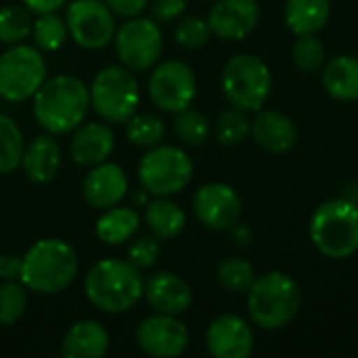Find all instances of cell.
<instances>
[{"instance_id": "4316f807", "label": "cell", "mask_w": 358, "mask_h": 358, "mask_svg": "<svg viewBox=\"0 0 358 358\" xmlns=\"http://www.w3.org/2000/svg\"><path fill=\"white\" fill-rule=\"evenodd\" d=\"M25 141L17 122L0 113V176L15 172L21 166Z\"/></svg>"}, {"instance_id": "8d00e7d4", "label": "cell", "mask_w": 358, "mask_h": 358, "mask_svg": "<svg viewBox=\"0 0 358 358\" xmlns=\"http://www.w3.org/2000/svg\"><path fill=\"white\" fill-rule=\"evenodd\" d=\"M159 256H162V245H159V239L153 235H143L134 239L126 252V260L132 262L141 273L153 268L159 262Z\"/></svg>"}, {"instance_id": "d6986e66", "label": "cell", "mask_w": 358, "mask_h": 358, "mask_svg": "<svg viewBox=\"0 0 358 358\" xmlns=\"http://www.w3.org/2000/svg\"><path fill=\"white\" fill-rule=\"evenodd\" d=\"M115 149V134L107 122L80 124L69 138V157L82 168H92L111 157Z\"/></svg>"}, {"instance_id": "30bf717a", "label": "cell", "mask_w": 358, "mask_h": 358, "mask_svg": "<svg viewBox=\"0 0 358 358\" xmlns=\"http://www.w3.org/2000/svg\"><path fill=\"white\" fill-rule=\"evenodd\" d=\"M113 46L124 67L130 71H147L164 52V34L155 19L136 15L115 29Z\"/></svg>"}, {"instance_id": "8992f818", "label": "cell", "mask_w": 358, "mask_h": 358, "mask_svg": "<svg viewBox=\"0 0 358 358\" xmlns=\"http://www.w3.org/2000/svg\"><path fill=\"white\" fill-rule=\"evenodd\" d=\"M224 99L248 113L260 111L273 90V73L258 55L241 52L227 61L220 76Z\"/></svg>"}, {"instance_id": "3957f363", "label": "cell", "mask_w": 358, "mask_h": 358, "mask_svg": "<svg viewBox=\"0 0 358 358\" xmlns=\"http://www.w3.org/2000/svg\"><path fill=\"white\" fill-rule=\"evenodd\" d=\"M80 260L76 250L57 237L40 239L23 254L21 283L38 296H57L78 277Z\"/></svg>"}, {"instance_id": "5bb4252c", "label": "cell", "mask_w": 358, "mask_h": 358, "mask_svg": "<svg viewBox=\"0 0 358 358\" xmlns=\"http://www.w3.org/2000/svg\"><path fill=\"white\" fill-rule=\"evenodd\" d=\"M193 212L210 231H231L243 214L239 193L227 182H206L193 195Z\"/></svg>"}, {"instance_id": "4dcf8cb0", "label": "cell", "mask_w": 358, "mask_h": 358, "mask_svg": "<svg viewBox=\"0 0 358 358\" xmlns=\"http://www.w3.org/2000/svg\"><path fill=\"white\" fill-rule=\"evenodd\" d=\"M216 279L222 289L231 294H248L252 283L256 281L254 264L245 258H224L216 268Z\"/></svg>"}, {"instance_id": "7c38bea8", "label": "cell", "mask_w": 358, "mask_h": 358, "mask_svg": "<svg viewBox=\"0 0 358 358\" xmlns=\"http://www.w3.org/2000/svg\"><path fill=\"white\" fill-rule=\"evenodd\" d=\"M69 38L84 50H101L113 42L115 13L105 0H73L65 15Z\"/></svg>"}, {"instance_id": "74e56055", "label": "cell", "mask_w": 358, "mask_h": 358, "mask_svg": "<svg viewBox=\"0 0 358 358\" xmlns=\"http://www.w3.org/2000/svg\"><path fill=\"white\" fill-rule=\"evenodd\" d=\"M189 6V0H149V13L151 19L157 23H170L178 21Z\"/></svg>"}, {"instance_id": "83f0119b", "label": "cell", "mask_w": 358, "mask_h": 358, "mask_svg": "<svg viewBox=\"0 0 358 358\" xmlns=\"http://www.w3.org/2000/svg\"><path fill=\"white\" fill-rule=\"evenodd\" d=\"M31 27H34V19L29 8L17 4H8L0 8V44L13 46L25 42L31 36Z\"/></svg>"}, {"instance_id": "836d02e7", "label": "cell", "mask_w": 358, "mask_h": 358, "mask_svg": "<svg viewBox=\"0 0 358 358\" xmlns=\"http://www.w3.org/2000/svg\"><path fill=\"white\" fill-rule=\"evenodd\" d=\"M27 308V287L21 281H0V327L15 325Z\"/></svg>"}, {"instance_id": "5b68a950", "label": "cell", "mask_w": 358, "mask_h": 358, "mask_svg": "<svg viewBox=\"0 0 358 358\" xmlns=\"http://www.w3.org/2000/svg\"><path fill=\"white\" fill-rule=\"evenodd\" d=\"M308 235L319 254L329 260H346L358 252V206L336 197L317 206L308 222Z\"/></svg>"}, {"instance_id": "8fae6325", "label": "cell", "mask_w": 358, "mask_h": 358, "mask_svg": "<svg viewBox=\"0 0 358 358\" xmlns=\"http://www.w3.org/2000/svg\"><path fill=\"white\" fill-rule=\"evenodd\" d=\"M151 103L166 113H178L195 101L197 78L193 69L180 59L157 61L147 80Z\"/></svg>"}, {"instance_id": "2e32d148", "label": "cell", "mask_w": 358, "mask_h": 358, "mask_svg": "<svg viewBox=\"0 0 358 358\" xmlns=\"http://www.w3.org/2000/svg\"><path fill=\"white\" fill-rule=\"evenodd\" d=\"M260 23L258 0H216L208 15L212 36L237 42L248 38Z\"/></svg>"}, {"instance_id": "6da1fadb", "label": "cell", "mask_w": 358, "mask_h": 358, "mask_svg": "<svg viewBox=\"0 0 358 358\" xmlns=\"http://www.w3.org/2000/svg\"><path fill=\"white\" fill-rule=\"evenodd\" d=\"M88 111L90 90L84 80L73 73L46 78L34 94V120L52 136L71 134L80 124H84Z\"/></svg>"}, {"instance_id": "ba28073f", "label": "cell", "mask_w": 358, "mask_h": 358, "mask_svg": "<svg viewBox=\"0 0 358 358\" xmlns=\"http://www.w3.org/2000/svg\"><path fill=\"white\" fill-rule=\"evenodd\" d=\"M193 170V159L182 147L159 143L141 157L136 176L151 197H172L189 187Z\"/></svg>"}, {"instance_id": "e0dca14e", "label": "cell", "mask_w": 358, "mask_h": 358, "mask_svg": "<svg viewBox=\"0 0 358 358\" xmlns=\"http://www.w3.org/2000/svg\"><path fill=\"white\" fill-rule=\"evenodd\" d=\"M128 195V176L122 166L113 162H103L92 166L82 180V197L84 201L103 212L124 201Z\"/></svg>"}, {"instance_id": "d6a6232c", "label": "cell", "mask_w": 358, "mask_h": 358, "mask_svg": "<svg viewBox=\"0 0 358 358\" xmlns=\"http://www.w3.org/2000/svg\"><path fill=\"white\" fill-rule=\"evenodd\" d=\"M174 134L187 147H201L210 136V122L197 109H182L174 113Z\"/></svg>"}, {"instance_id": "cb8c5ba5", "label": "cell", "mask_w": 358, "mask_h": 358, "mask_svg": "<svg viewBox=\"0 0 358 358\" xmlns=\"http://www.w3.org/2000/svg\"><path fill=\"white\" fill-rule=\"evenodd\" d=\"M143 220L151 231V235L157 237L159 241L176 239L187 227L185 210L170 197H155L153 201H147Z\"/></svg>"}, {"instance_id": "9a60e30c", "label": "cell", "mask_w": 358, "mask_h": 358, "mask_svg": "<svg viewBox=\"0 0 358 358\" xmlns=\"http://www.w3.org/2000/svg\"><path fill=\"white\" fill-rule=\"evenodd\" d=\"M206 348L214 358H248L254 350L252 325L239 315H220L208 325Z\"/></svg>"}, {"instance_id": "52a82bcc", "label": "cell", "mask_w": 358, "mask_h": 358, "mask_svg": "<svg viewBox=\"0 0 358 358\" xmlns=\"http://www.w3.org/2000/svg\"><path fill=\"white\" fill-rule=\"evenodd\" d=\"M92 111L107 124H126L141 103V88L134 71L124 65L99 69L88 86Z\"/></svg>"}, {"instance_id": "7402d4cb", "label": "cell", "mask_w": 358, "mask_h": 358, "mask_svg": "<svg viewBox=\"0 0 358 358\" xmlns=\"http://www.w3.org/2000/svg\"><path fill=\"white\" fill-rule=\"evenodd\" d=\"M111 338L109 331L92 319L76 321L63 342H61V357L65 358H103L109 352Z\"/></svg>"}, {"instance_id": "f1b7e54d", "label": "cell", "mask_w": 358, "mask_h": 358, "mask_svg": "<svg viewBox=\"0 0 358 358\" xmlns=\"http://www.w3.org/2000/svg\"><path fill=\"white\" fill-rule=\"evenodd\" d=\"M126 138L130 145L141 149H151L159 145L166 136V124L151 113H134L126 124Z\"/></svg>"}, {"instance_id": "d590c367", "label": "cell", "mask_w": 358, "mask_h": 358, "mask_svg": "<svg viewBox=\"0 0 358 358\" xmlns=\"http://www.w3.org/2000/svg\"><path fill=\"white\" fill-rule=\"evenodd\" d=\"M210 36H212V29L208 25V19L189 15V17H180L176 21L174 40L178 46H182L187 50H197V48L206 46Z\"/></svg>"}, {"instance_id": "4fadbf2b", "label": "cell", "mask_w": 358, "mask_h": 358, "mask_svg": "<svg viewBox=\"0 0 358 358\" xmlns=\"http://www.w3.org/2000/svg\"><path fill=\"white\" fill-rule=\"evenodd\" d=\"M134 340L147 357L176 358L189 348V329L178 317L155 313L138 323Z\"/></svg>"}, {"instance_id": "ac0fdd59", "label": "cell", "mask_w": 358, "mask_h": 358, "mask_svg": "<svg viewBox=\"0 0 358 358\" xmlns=\"http://www.w3.org/2000/svg\"><path fill=\"white\" fill-rule=\"evenodd\" d=\"M143 298L155 313L180 317L193 304V289L180 275L159 271L145 281Z\"/></svg>"}, {"instance_id": "f35d334b", "label": "cell", "mask_w": 358, "mask_h": 358, "mask_svg": "<svg viewBox=\"0 0 358 358\" xmlns=\"http://www.w3.org/2000/svg\"><path fill=\"white\" fill-rule=\"evenodd\" d=\"M21 266L23 256H17L13 252L0 254V281H21Z\"/></svg>"}, {"instance_id": "44dd1931", "label": "cell", "mask_w": 358, "mask_h": 358, "mask_svg": "<svg viewBox=\"0 0 358 358\" xmlns=\"http://www.w3.org/2000/svg\"><path fill=\"white\" fill-rule=\"evenodd\" d=\"M61 147L55 141L52 134L44 132L34 136L29 143H25L23 149V157H21V170L25 172L27 180L36 182V185H46L50 180H55V176L61 170Z\"/></svg>"}, {"instance_id": "7a4b0ae2", "label": "cell", "mask_w": 358, "mask_h": 358, "mask_svg": "<svg viewBox=\"0 0 358 358\" xmlns=\"http://www.w3.org/2000/svg\"><path fill=\"white\" fill-rule=\"evenodd\" d=\"M145 292L141 271L122 258L94 262L84 277L86 300L103 315H124L132 310Z\"/></svg>"}, {"instance_id": "484cf974", "label": "cell", "mask_w": 358, "mask_h": 358, "mask_svg": "<svg viewBox=\"0 0 358 358\" xmlns=\"http://www.w3.org/2000/svg\"><path fill=\"white\" fill-rule=\"evenodd\" d=\"M141 227V216L134 208L130 206H113L101 212L96 224H94V235L99 241L107 245H122L130 241Z\"/></svg>"}, {"instance_id": "60d3db41", "label": "cell", "mask_w": 358, "mask_h": 358, "mask_svg": "<svg viewBox=\"0 0 358 358\" xmlns=\"http://www.w3.org/2000/svg\"><path fill=\"white\" fill-rule=\"evenodd\" d=\"M25 8H29L36 15H44V13H57L61 10L67 0H21Z\"/></svg>"}, {"instance_id": "9c48e42d", "label": "cell", "mask_w": 358, "mask_h": 358, "mask_svg": "<svg viewBox=\"0 0 358 358\" xmlns=\"http://www.w3.org/2000/svg\"><path fill=\"white\" fill-rule=\"evenodd\" d=\"M46 78V59L34 44H13L0 55V99L8 103L29 101Z\"/></svg>"}, {"instance_id": "e575fe53", "label": "cell", "mask_w": 358, "mask_h": 358, "mask_svg": "<svg viewBox=\"0 0 358 358\" xmlns=\"http://www.w3.org/2000/svg\"><path fill=\"white\" fill-rule=\"evenodd\" d=\"M292 61L300 71H317L325 65V46L317 38V34L308 36H296V42L292 46Z\"/></svg>"}, {"instance_id": "b9f144b4", "label": "cell", "mask_w": 358, "mask_h": 358, "mask_svg": "<svg viewBox=\"0 0 358 358\" xmlns=\"http://www.w3.org/2000/svg\"><path fill=\"white\" fill-rule=\"evenodd\" d=\"M231 233H233V239H235V243H237V245H248V243H250V239H252L250 231H248L243 224H239V222L231 229Z\"/></svg>"}, {"instance_id": "603a6c76", "label": "cell", "mask_w": 358, "mask_h": 358, "mask_svg": "<svg viewBox=\"0 0 358 358\" xmlns=\"http://www.w3.org/2000/svg\"><path fill=\"white\" fill-rule=\"evenodd\" d=\"M321 82L331 99L342 103L358 101V57L338 55L325 61Z\"/></svg>"}, {"instance_id": "ffe728a7", "label": "cell", "mask_w": 358, "mask_h": 358, "mask_svg": "<svg viewBox=\"0 0 358 358\" xmlns=\"http://www.w3.org/2000/svg\"><path fill=\"white\" fill-rule=\"evenodd\" d=\"M250 134L260 149H264L266 153H275V155L292 151L298 141V128L294 120L287 113L277 111V109L256 111Z\"/></svg>"}, {"instance_id": "277c9868", "label": "cell", "mask_w": 358, "mask_h": 358, "mask_svg": "<svg viewBox=\"0 0 358 358\" xmlns=\"http://www.w3.org/2000/svg\"><path fill=\"white\" fill-rule=\"evenodd\" d=\"M302 308V289L298 281L281 271H271L248 289V315L264 331H277L289 325Z\"/></svg>"}, {"instance_id": "1f68e13d", "label": "cell", "mask_w": 358, "mask_h": 358, "mask_svg": "<svg viewBox=\"0 0 358 358\" xmlns=\"http://www.w3.org/2000/svg\"><path fill=\"white\" fill-rule=\"evenodd\" d=\"M67 36H69L67 23H65V19H61L57 13L38 15V19L34 21V27H31L34 46L40 48L42 52L59 50V48L65 44Z\"/></svg>"}, {"instance_id": "ab89813d", "label": "cell", "mask_w": 358, "mask_h": 358, "mask_svg": "<svg viewBox=\"0 0 358 358\" xmlns=\"http://www.w3.org/2000/svg\"><path fill=\"white\" fill-rule=\"evenodd\" d=\"M105 2L115 13V17H124V19L136 17L149 6V0H105Z\"/></svg>"}, {"instance_id": "f546056e", "label": "cell", "mask_w": 358, "mask_h": 358, "mask_svg": "<svg viewBox=\"0 0 358 358\" xmlns=\"http://www.w3.org/2000/svg\"><path fill=\"white\" fill-rule=\"evenodd\" d=\"M250 130H252V120L248 117V111L237 109L233 105L227 107L214 124L216 141L224 147L241 145L250 136Z\"/></svg>"}, {"instance_id": "d4e9b609", "label": "cell", "mask_w": 358, "mask_h": 358, "mask_svg": "<svg viewBox=\"0 0 358 358\" xmlns=\"http://www.w3.org/2000/svg\"><path fill=\"white\" fill-rule=\"evenodd\" d=\"M331 15V0H285L283 19L294 36L321 31Z\"/></svg>"}]
</instances>
